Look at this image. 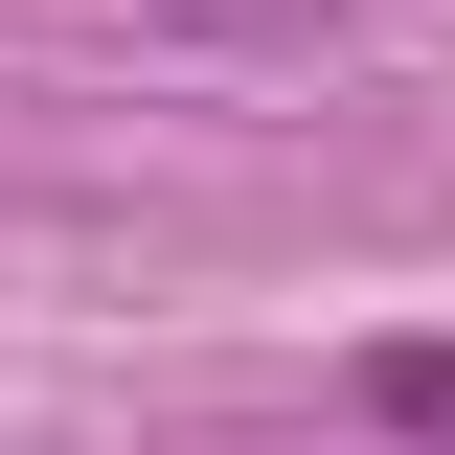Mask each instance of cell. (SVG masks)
<instances>
[{
    "mask_svg": "<svg viewBox=\"0 0 455 455\" xmlns=\"http://www.w3.org/2000/svg\"><path fill=\"white\" fill-rule=\"evenodd\" d=\"M364 433H410V455H455V341H364Z\"/></svg>",
    "mask_w": 455,
    "mask_h": 455,
    "instance_id": "6da1fadb",
    "label": "cell"
},
{
    "mask_svg": "<svg viewBox=\"0 0 455 455\" xmlns=\"http://www.w3.org/2000/svg\"><path fill=\"white\" fill-rule=\"evenodd\" d=\"M160 23H319V0H160Z\"/></svg>",
    "mask_w": 455,
    "mask_h": 455,
    "instance_id": "7a4b0ae2",
    "label": "cell"
}]
</instances>
